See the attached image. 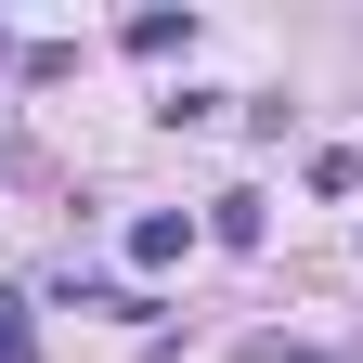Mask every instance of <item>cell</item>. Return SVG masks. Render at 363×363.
<instances>
[{
    "label": "cell",
    "mask_w": 363,
    "mask_h": 363,
    "mask_svg": "<svg viewBox=\"0 0 363 363\" xmlns=\"http://www.w3.org/2000/svg\"><path fill=\"white\" fill-rule=\"evenodd\" d=\"M182 247H195V220H182V208H143V220H130V259H143V272H169Z\"/></svg>",
    "instance_id": "6da1fadb"
},
{
    "label": "cell",
    "mask_w": 363,
    "mask_h": 363,
    "mask_svg": "<svg viewBox=\"0 0 363 363\" xmlns=\"http://www.w3.org/2000/svg\"><path fill=\"white\" fill-rule=\"evenodd\" d=\"M130 52H156V65L195 52V13H130Z\"/></svg>",
    "instance_id": "7a4b0ae2"
},
{
    "label": "cell",
    "mask_w": 363,
    "mask_h": 363,
    "mask_svg": "<svg viewBox=\"0 0 363 363\" xmlns=\"http://www.w3.org/2000/svg\"><path fill=\"white\" fill-rule=\"evenodd\" d=\"M311 182H325V195H363V143H325V156H311Z\"/></svg>",
    "instance_id": "3957f363"
},
{
    "label": "cell",
    "mask_w": 363,
    "mask_h": 363,
    "mask_svg": "<svg viewBox=\"0 0 363 363\" xmlns=\"http://www.w3.org/2000/svg\"><path fill=\"white\" fill-rule=\"evenodd\" d=\"M0 363H39V337H26V298H0Z\"/></svg>",
    "instance_id": "277c9868"
},
{
    "label": "cell",
    "mask_w": 363,
    "mask_h": 363,
    "mask_svg": "<svg viewBox=\"0 0 363 363\" xmlns=\"http://www.w3.org/2000/svg\"><path fill=\"white\" fill-rule=\"evenodd\" d=\"M0 52H13V39H0Z\"/></svg>",
    "instance_id": "5b68a950"
}]
</instances>
